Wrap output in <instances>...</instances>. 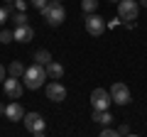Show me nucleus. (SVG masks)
I'll return each mask as SVG.
<instances>
[{
  "label": "nucleus",
  "instance_id": "4be33fe9",
  "mask_svg": "<svg viewBox=\"0 0 147 137\" xmlns=\"http://www.w3.org/2000/svg\"><path fill=\"white\" fill-rule=\"evenodd\" d=\"M27 5H30V3H25V0H15V10H20V12H25Z\"/></svg>",
  "mask_w": 147,
  "mask_h": 137
},
{
  "label": "nucleus",
  "instance_id": "f03ea898",
  "mask_svg": "<svg viewBox=\"0 0 147 137\" xmlns=\"http://www.w3.org/2000/svg\"><path fill=\"white\" fill-rule=\"evenodd\" d=\"M42 17H44V20H47L52 27H59L64 20H66V10H64L61 3H54V0H52V3H49V5L42 10Z\"/></svg>",
  "mask_w": 147,
  "mask_h": 137
},
{
  "label": "nucleus",
  "instance_id": "bb28decb",
  "mask_svg": "<svg viewBox=\"0 0 147 137\" xmlns=\"http://www.w3.org/2000/svg\"><path fill=\"white\" fill-rule=\"evenodd\" d=\"M110 3H120V0H110Z\"/></svg>",
  "mask_w": 147,
  "mask_h": 137
},
{
  "label": "nucleus",
  "instance_id": "393cba45",
  "mask_svg": "<svg viewBox=\"0 0 147 137\" xmlns=\"http://www.w3.org/2000/svg\"><path fill=\"white\" fill-rule=\"evenodd\" d=\"M140 3H142V7H147V0H140Z\"/></svg>",
  "mask_w": 147,
  "mask_h": 137
},
{
  "label": "nucleus",
  "instance_id": "cd10ccee",
  "mask_svg": "<svg viewBox=\"0 0 147 137\" xmlns=\"http://www.w3.org/2000/svg\"><path fill=\"white\" fill-rule=\"evenodd\" d=\"M54 3H64V0H54Z\"/></svg>",
  "mask_w": 147,
  "mask_h": 137
},
{
  "label": "nucleus",
  "instance_id": "39448f33",
  "mask_svg": "<svg viewBox=\"0 0 147 137\" xmlns=\"http://www.w3.org/2000/svg\"><path fill=\"white\" fill-rule=\"evenodd\" d=\"M25 127L34 137H39V135H44V130H47V122H44V118L39 115V113H25Z\"/></svg>",
  "mask_w": 147,
  "mask_h": 137
},
{
  "label": "nucleus",
  "instance_id": "b1692460",
  "mask_svg": "<svg viewBox=\"0 0 147 137\" xmlns=\"http://www.w3.org/2000/svg\"><path fill=\"white\" fill-rule=\"evenodd\" d=\"M3 81H5V66L0 64V83H3Z\"/></svg>",
  "mask_w": 147,
  "mask_h": 137
},
{
  "label": "nucleus",
  "instance_id": "9b49d317",
  "mask_svg": "<svg viewBox=\"0 0 147 137\" xmlns=\"http://www.w3.org/2000/svg\"><path fill=\"white\" fill-rule=\"evenodd\" d=\"M15 42H22V44H27V42H32V37H34V30H32L30 25H20V27H15Z\"/></svg>",
  "mask_w": 147,
  "mask_h": 137
},
{
  "label": "nucleus",
  "instance_id": "dca6fc26",
  "mask_svg": "<svg viewBox=\"0 0 147 137\" xmlns=\"http://www.w3.org/2000/svg\"><path fill=\"white\" fill-rule=\"evenodd\" d=\"M34 61H37V64H44V66H47V64L52 61V54H49L47 49H37V52H34Z\"/></svg>",
  "mask_w": 147,
  "mask_h": 137
},
{
  "label": "nucleus",
  "instance_id": "f8f14e48",
  "mask_svg": "<svg viewBox=\"0 0 147 137\" xmlns=\"http://www.w3.org/2000/svg\"><path fill=\"white\" fill-rule=\"evenodd\" d=\"M47 76H49V79H54V81H59L64 76V66L59 61H49L47 64Z\"/></svg>",
  "mask_w": 147,
  "mask_h": 137
},
{
  "label": "nucleus",
  "instance_id": "6e6552de",
  "mask_svg": "<svg viewBox=\"0 0 147 137\" xmlns=\"http://www.w3.org/2000/svg\"><path fill=\"white\" fill-rule=\"evenodd\" d=\"M110 95H113V103H118V105H127L132 100L130 98V88H127L125 83H120V81L110 86Z\"/></svg>",
  "mask_w": 147,
  "mask_h": 137
},
{
  "label": "nucleus",
  "instance_id": "4468645a",
  "mask_svg": "<svg viewBox=\"0 0 147 137\" xmlns=\"http://www.w3.org/2000/svg\"><path fill=\"white\" fill-rule=\"evenodd\" d=\"M7 74H10V76H17V79H20V76H25V64H22V61H10Z\"/></svg>",
  "mask_w": 147,
  "mask_h": 137
},
{
  "label": "nucleus",
  "instance_id": "7ed1b4c3",
  "mask_svg": "<svg viewBox=\"0 0 147 137\" xmlns=\"http://www.w3.org/2000/svg\"><path fill=\"white\" fill-rule=\"evenodd\" d=\"M137 12H140V0H120L118 3V17L125 22L137 20Z\"/></svg>",
  "mask_w": 147,
  "mask_h": 137
},
{
  "label": "nucleus",
  "instance_id": "423d86ee",
  "mask_svg": "<svg viewBox=\"0 0 147 137\" xmlns=\"http://www.w3.org/2000/svg\"><path fill=\"white\" fill-rule=\"evenodd\" d=\"M84 27H86V32H88L91 37H98V34H103V30H105V22H103V17H100V15L91 12V15H86Z\"/></svg>",
  "mask_w": 147,
  "mask_h": 137
},
{
  "label": "nucleus",
  "instance_id": "5701e85b",
  "mask_svg": "<svg viewBox=\"0 0 147 137\" xmlns=\"http://www.w3.org/2000/svg\"><path fill=\"white\" fill-rule=\"evenodd\" d=\"M118 135H130V127H127V125H120V127H118Z\"/></svg>",
  "mask_w": 147,
  "mask_h": 137
},
{
  "label": "nucleus",
  "instance_id": "f3484780",
  "mask_svg": "<svg viewBox=\"0 0 147 137\" xmlns=\"http://www.w3.org/2000/svg\"><path fill=\"white\" fill-rule=\"evenodd\" d=\"M12 22H15V27H20V25H27V22H30V20H27V12H20V10H17L15 15H12Z\"/></svg>",
  "mask_w": 147,
  "mask_h": 137
},
{
  "label": "nucleus",
  "instance_id": "ddd939ff",
  "mask_svg": "<svg viewBox=\"0 0 147 137\" xmlns=\"http://www.w3.org/2000/svg\"><path fill=\"white\" fill-rule=\"evenodd\" d=\"M91 120H96V122H100V125H110V122L115 120V118L110 115L108 110H93V115H91Z\"/></svg>",
  "mask_w": 147,
  "mask_h": 137
},
{
  "label": "nucleus",
  "instance_id": "0eeeda50",
  "mask_svg": "<svg viewBox=\"0 0 147 137\" xmlns=\"http://www.w3.org/2000/svg\"><path fill=\"white\" fill-rule=\"evenodd\" d=\"M3 91H5V95H7L10 100H17L22 93H25V86L20 83V79H17V76H10V79L3 81Z\"/></svg>",
  "mask_w": 147,
  "mask_h": 137
},
{
  "label": "nucleus",
  "instance_id": "9d476101",
  "mask_svg": "<svg viewBox=\"0 0 147 137\" xmlns=\"http://www.w3.org/2000/svg\"><path fill=\"white\" fill-rule=\"evenodd\" d=\"M5 118L10 122H20V120H25V110H22V105L17 103V100H12L10 105H5Z\"/></svg>",
  "mask_w": 147,
  "mask_h": 137
},
{
  "label": "nucleus",
  "instance_id": "2eb2a0df",
  "mask_svg": "<svg viewBox=\"0 0 147 137\" xmlns=\"http://www.w3.org/2000/svg\"><path fill=\"white\" fill-rule=\"evenodd\" d=\"M98 0H81V10H84V15H91V12L98 10Z\"/></svg>",
  "mask_w": 147,
  "mask_h": 137
},
{
  "label": "nucleus",
  "instance_id": "a878e982",
  "mask_svg": "<svg viewBox=\"0 0 147 137\" xmlns=\"http://www.w3.org/2000/svg\"><path fill=\"white\" fill-rule=\"evenodd\" d=\"M3 3H15V0H3Z\"/></svg>",
  "mask_w": 147,
  "mask_h": 137
},
{
  "label": "nucleus",
  "instance_id": "20e7f679",
  "mask_svg": "<svg viewBox=\"0 0 147 137\" xmlns=\"http://www.w3.org/2000/svg\"><path fill=\"white\" fill-rule=\"evenodd\" d=\"M110 103H113L110 91H105V88H93V93H91V108H93V110H108Z\"/></svg>",
  "mask_w": 147,
  "mask_h": 137
},
{
  "label": "nucleus",
  "instance_id": "412c9836",
  "mask_svg": "<svg viewBox=\"0 0 147 137\" xmlns=\"http://www.w3.org/2000/svg\"><path fill=\"white\" fill-rule=\"evenodd\" d=\"M7 17H10L7 7H5V5H0V25H5V22H7Z\"/></svg>",
  "mask_w": 147,
  "mask_h": 137
},
{
  "label": "nucleus",
  "instance_id": "a211bd4d",
  "mask_svg": "<svg viewBox=\"0 0 147 137\" xmlns=\"http://www.w3.org/2000/svg\"><path fill=\"white\" fill-rule=\"evenodd\" d=\"M12 39H15V32H10V30H3V32H0V42H3V44H10Z\"/></svg>",
  "mask_w": 147,
  "mask_h": 137
},
{
  "label": "nucleus",
  "instance_id": "f257e3e1",
  "mask_svg": "<svg viewBox=\"0 0 147 137\" xmlns=\"http://www.w3.org/2000/svg\"><path fill=\"white\" fill-rule=\"evenodd\" d=\"M47 79H49V76H47V66H44V64H37L34 61L32 66L25 68V88H30V91L42 88Z\"/></svg>",
  "mask_w": 147,
  "mask_h": 137
},
{
  "label": "nucleus",
  "instance_id": "1a4fd4ad",
  "mask_svg": "<svg viewBox=\"0 0 147 137\" xmlns=\"http://www.w3.org/2000/svg\"><path fill=\"white\" fill-rule=\"evenodd\" d=\"M44 93H47V98L54 100V103H61V100H66V88H64L59 81H54V79H52V83H47Z\"/></svg>",
  "mask_w": 147,
  "mask_h": 137
},
{
  "label": "nucleus",
  "instance_id": "6ab92c4d",
  "mask_svg": "<svg viewBox=\"0 0 147 137\" xmlns=\"http://www.w3.org/2000/svg\"><path fill=\"white\" fill-rule=\"evenodd\" d=\"M30 5H34V7H37V10L42 12V10H44V7H47V5H49V0H30Z\"/></svg>",
  "mask_w": 147,
  "mask_h": 137
},
{
  "label": "nucleus",
  "instance_id": "aec40b11",
  "mask_svg": "<svg viewBox=\"0 0 147 137\" xmlns=\"http://www.w3.org/2000/svg\"><path fill=\"white\" fill-rule=\"evenodd\" d=\"M115 135H118V130H113V127L103 125V132H100V137H115Z\"/></svg>",
  "mask_w": 147,
  "mask_h": 137
}]
</instances>
